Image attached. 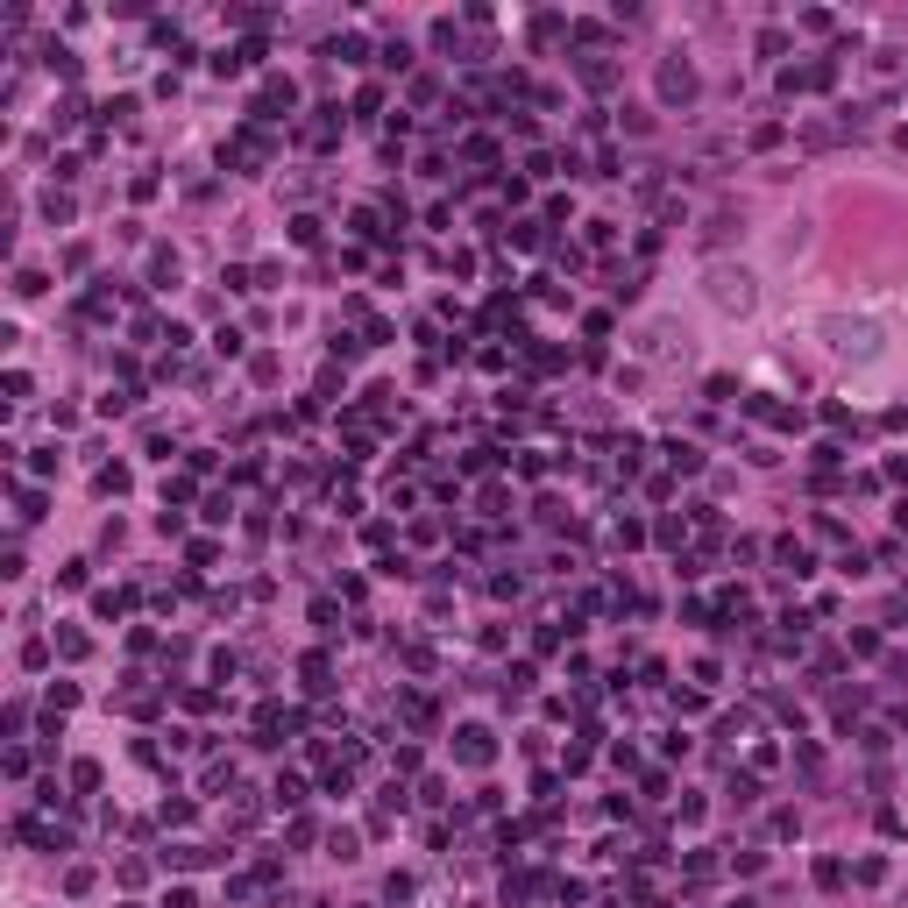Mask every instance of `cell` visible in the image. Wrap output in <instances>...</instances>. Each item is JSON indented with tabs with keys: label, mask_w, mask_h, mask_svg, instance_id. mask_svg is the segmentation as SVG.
<instances>
[{
	"label": "cell",
	"mask_w": 908,
	"mask_h": 908,
	"mask_svg": "<svg viewBox=\"0 0 908 908\" xmlns=\"http://www.w3.org/2000/svg\"><path fill=\"white\" fill-rule=\"evenodd\" d=\"M709 284H717V305H752V277L745 270H717Z\"/></svg>",
	"instance_id": "6da1fadb"
},
{
	"label": "cell",
	"mask_w": 908,
	"mask_h": 908,
	"mask_svg": "<svg viewBox=\"0 0 908 908\" xmlns=\"http://www.w3.org/2000/svg\"><path fill=\"white\" fill-rule=\"evenodd\" d=\"M660 93H667V100H689V93H696L689 64H667V72H660Z\"/></svg>",
	"instance_id": "7a4b0ae2"
},
{
	"label": "cell",
	"mask_w": 908,
	"mask_h": 908,
	"mask_svg": "<svg viewBox=\"0 0 908 908\" xmlns=\"http://www.w3.org/2000/svg\"><path fill=\"white\" fill-rule=\"evenodd\" d=\"M462 759H490V738L483 731H462Z\"/></svg>",
	"instance_id": "3957f363"
}]
</instances>
